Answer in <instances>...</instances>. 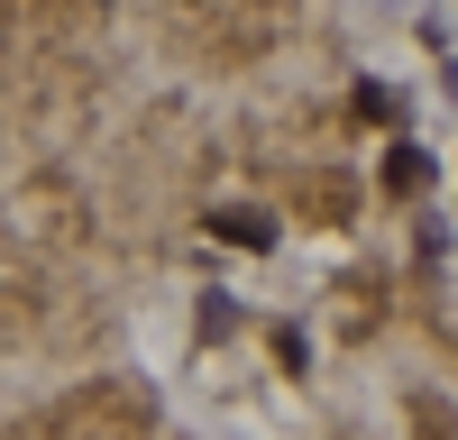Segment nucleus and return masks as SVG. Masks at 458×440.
Here are the masks:
<instances>
[{
	"mask_svg": "<svg viewBox=\"0 0 458 440\" xmlns=\"http://www.w3.org/2000/svg\"><path fill=\"white\" fill-rule=\"evenodd\" d=\"M211 239H229V248H276V220H266V211H211Z\"/></svg>",
	"mask_w": 458,
	"mask_h": 440,
	"instance_id": "nucleus-1",
	"label": "nucleus"
},
{
	"mask_svg": "<svg viewBox=\"0 0 458 440\" xmlns=\"http://www.w3.org/2000/svg\"><path fill=\"white\" fill-rule=\"evenodd\" d=\"M386 183H394V193H422V183H431V157H422V147H394V157H386Z\"/></svg>",
	"mask_w": 458,
	"mask_h": 440,
	"instance_id": "nucleus-2",
	"label": "nucleus"
},
{
	"mask_svg": "<svg viewBox=\"0 0 458 440\" xmlns=\"http://www.w3.org/2000/svg\"><path fill=\"white\" fill-rule=\"evenodd\" d=\"M358 120H394V92L386 83H358Z\"/></svg>",
	"mask_w": 458,
	"mask_h": 440,
	"instance_id": "nucleus-3",
	"label": "nucleus"
}]
</instances>
